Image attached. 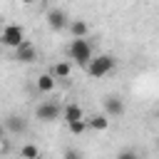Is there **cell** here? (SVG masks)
<instances>
[{
	"instance_id": "cell-5",
	"label": "cell",
	"mask_w": 159,
	"mask_h": 159,
	"mask_svg": "<svg viewBox=\"0 0 159 159\" xmlns=\"http://www.w3.org/2000/svg\"><path fill=\"white\" fill-rule=\"evenodd\" d=\"M70 17H67V12L62 10V7H50L47 10V25H50V30H55V32H62V30H70Z\"/></svg>"
},
{
	"instance_id": "cell-1",
	"label": "cell",
	"mask_w": 159,
	"mask_h": 159,
	"mask_svg": "<svg viewBox=\"0 0 159 159\" xmlns=\"http://www.w3.org/2000/svg\"><path fill=\"white\" fill-rule=\"evenodd\" d=\"M114 67H117V60L112 55H97L87 65V75L94 77V80H99V77H107L109 72H114Z\"/></svg>"
},
{
	"instance_id": "cell-3",
	"label": "cell",
	"mask_w": 159,
	"mask_h": 159,
	"mask_svg": "<svg viewBox=\"0 0 159 159\" xmlns=\"http://www.w3.org/2000/svg\"><path fill=\"white\" fill-rule=\"evenodd\" d=\"M62 112H65V107H62L60 102H55V99H45V102H40V104L35 107V117H37L40 122H45V124L57 122V119L62 117Z\"/></svg>"
},
{
	"instance_id": "cell-13",
	"label": "cell",
	"mask_w": 159,
	"mask_h": 159,
	"mask_svg": "<svg viewBox=\"0 0 159 159\" xmlns=\"http://www.w3.org/2000/svg\"><path fill=\"white\" fill-rule=\"evenodd\" d=\"M20 159H40V147L32 144V142L22 144L20 147Z\"/></svg>"
},
{
	"instance_id": "cell-16",
	"label": "cell",
	"mask_w": 159,
	"mask_h": 159,
	"mask_svg": "<svg viewBox=\"0 0 159 159\" xmlns=\"http://www.w3.org/2000/svg\"><path fill=\"white\" fill-rule=\"evenodd\" d=\"M62 159H84V157H82V152H80V149L67 147V149H65V154H62Z\"/></svg>"
},
{
	"instance_id": "cell-15",
	"label": "cell",
	"mask_w": 159,
	"mask_h": 159,
	"mask_svg": "<svg viewBox=\"0 0 159 159\" xmlns=\"http://www.w3.org/2000/svg\"><path fill=\"white\" fill-rule=\"evenodd\" d=\"M67 129L80 137V134H84V132L89 129V124H87V119H82V122H75V124H67Z\"/></svg>"
},
{
	"instance_id": "cell-2",
	"label": "cell",
	"mask_w": 159,
	"mask_h": 159,
	"mask_svg": "<svg viewBox=\"0 0 159 159\" xmlns=\"http://www.w3.org/2000/svg\"><path fill=\"white\" fill-rule=\"evenodd\" d=\"M67 52H70V60H75L77 65H82V67H87L94 57H92V45H89V40H72L70 42V47H67Z\"/></svg>"
},
{
	"instance_id": "cell-8",
	"label": "cell",
	"mask_w": 159,
	"mask_h": 159,
	"mask_svg": "<svg viewBox=\"0 0 159 159\" xmlns=\"http://www.w3.org/2000/svg\"><path fill=\"white\" fill-rule=\"evenodd\" d=\"M62 119H65V124H75V122H82L84 119V112H82V107L77 102H70V104H65Z\"/></svg>"
},
{
	"instance_id": "cell-9",
	"label": "cell",
	"mask_w": 159,
	"mask_h": 159,
	"mask_svg": "<svg viewBox=\"0 0 159 159\" xmlns=\"http://www.w3.org/2000/svg\"><path fill=\"white\" fill-rule=\"evenodd\" d=\"M5 132H10V134H25V132H27V122H25V117L10 114V117L5 119Z\"/></svg>"
},
{
	"instance_id": "cell-7",
	"label": "cell",
	"mask_w": 159,
	"mask_h": 159,
	"mask_svg": "<svg viewBox=\"0 0 159 159\" xmlns=\"http://www.w3.org/2000/svg\"><path fill=\"white\" fill-rule=\"evenodd\" d=\"M104 114L107 117H122L124 114V102L119 97H114V94L104 97Z\"/></svg>"
},
{
	"instance_id": "cell-17",
	"label": "cell",
	"mask_w": 159,
	"mask_h": 159,
	"mask_svg": "<svg viewBox=\"0 0 159 159\" xmlns=\"http://www.w3.org/2000/svg\"><path fill=\"white\" fill-rule=\"evenodd\" d=\"M117 159H139V154L134 149H122V152H117Z\"/></svg>"
},
{
	"instance_id": "cell-10",
	"label": "cell",
	"mask_w": 159,
	"mask_h": 159,
	"mask_svg": "<svg viewBox=\"0 0 159 159\" xmlns=\"http://www.w3.org/2000/svg\"><path fill=\"white\" fill-rule=\"evenodd\" d=\"M87 32H89V27H87L84 20H72V22H70V35H72V40H87Z\"/></svg>"
},
{
	"instance_id": "cell-4",
	"label": "cell",
	"mask_w": 159,
	"mask_h": 159,
	"mask_svg": "<svg viewBox=\"0 0 159 159\" xmlns=\"http://www.w3.org/2000/svg\"><path fill=\"white\" fill-rule=\"evenodd\" d=\"M0 42H2L5 47L17 50V47L25 42V27H22V25H15V22L5 25V27H2V32H0Z\"/></svg>"
},
{
	"instance_id": "cell-6",
	"label": "cell",
	"mask_w": 159,
	"mask_h": 159,
	"mask_svg": "<svg viewBox=\"0 0 159 159\" xmlns=\"http://www.w3.org/2000/svg\"><path fill=\"white\" fill-rule=\"evenodd\" d=\"M15 60H17V62H22V65L35 62V60H37V50H35V45H32L30 40H25V42L15 50Z\"/></svg>"
},
{
	"instance_id": "cell-12",
	"label": "cell",
	"mask_w": 159,
	"mask_h": 159,
	"mask_svg": "<svg viewBox=\"0 0 159 159\" xmlns=\"http://www.w3.org/2000/svg\"><path fill=\"white\" fill-rule=\"evenodd\" d=\"M55 82H57V80L52 77V72H45V75L37 77V89H40V92H52V89H55Z\"/></svg>"
},
{
	"instance_id": "cell-14",
	"label": "cell",
	"mask_w": 159,
	"mask_h": 159,
	"mask_svg": "<svg viewBox=\"0 0 159 159\" xmlns=\"http://www.w3.org/2000/svg\"><path fill=\"white\" fill-rule=\"evenodd\" d=\"M70 70H72L70 62H57V65L52 67V77H55V80H67V77H70Z\"/></svg>"
},
{
	"instance_id": "cell-11",
	"label": "cell",
	"mask_w": 159,
	"mask_h": 159,
	"mask_svg": "<svg viewBox=\"0 0 159 159\" xmlns=\"http://www.w3.org/2000/svg\"><path fill=\"white\" fill-rule=\"evenodd\" d=\"M87 124H89V129H94V132H104V129L109 127V119H107V114H92V117L87 119Z\"/></svg>"
}]
</instances>
